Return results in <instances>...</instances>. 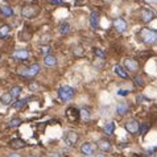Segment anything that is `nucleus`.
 I'll use <instances>...</instances> for the list:
<instances>
[{
  "label": "nucleus",
  "instance_id": "obj_1",
  "mask_svg": "<svg viewBox=\"0 0 157 157\" xmlns=\"http://www.w3.org/2000/svg\"><path fill=\"white\" fill-rule=\"evenodd\" d=\"M139 34H140L141 41L144 44H147V45H155V44H157V32L155 29L143 28Z\"/></svg>",
  "mask_w": 157,
  "mask_h": 157
},
{
  "label": "nucleus",
  "instance_id": "obj_2",
  "mask_svg": "<svg viewBox=\"0 0 157 157\" xmlns=\"http://www.w3.org/2000/svg\"><path fill=\"white\" fill-rule=\"evenodd\" d=\"M40 13V8L34 4H27V6H23L21 8V16L25 17V19H33Z\"/></svg>",
  "mask_w": 157,
  "mask_h": 157
},
{
  "label": "nucleus",
  "instance_id": "obj_3",
  "mask_svg": "<svg viewBox=\"0 0 157 157\" xmlns=\"http://www.w3.org/2000/svg\"><path fill=\"white\" fill-rule=\"evenodd\" d=\"M74 95H75V90L70 86H62L58 90V97H59L61 100H63V102L71 100L74 98Z\"/></svg>",
  "mask_w": 157,
  "mask_h": 157
},
{
  "label": "nucleus",
  "instance_id": "obj_4",
  "mask_svg": "<svg viewBox=\"0 0 157 157\" xmlns=\"http://www.w3.org/2000/svg\"><path fill=\"white\" fill-rule=\"evenodd\" d=\"M38 73H40V65H37V63L30 65L27 69H23V70L20 71L21 75H25V77H34V75H37Z\"/></svg>",
  "mask_w": 157,
  "mask_h": 157
},
{
  "label": "nucleus",
  "instance_id": "obj_5",
  "mask_svg": "<svg viewBox=\"0 0 157 157\" xmlns=\"http://www.w3.org/2000/svg\"><path fill=\"white\" fill-rule=\"evenodd\" d=\"M63 140L69 147H73L78 143V140H79V135L77 132H74V131H69V132H66V135H65Z\"/></svg>",
  "mask_w": 157,
  "mask_h": 157
},
{
  "label": "nucleus",
  "instance_id": "obj_6",
  "mask_svg": "<svg viewBox=\"0 0 157 157\" xmlns=\"http://www.w3.org/2000/svg\"><path fill=\"white\" fill-rule=\"evenodd\" d=\"M125 131L129 133V135H136L139 133V127H140V124H139L137 120H128L127 123H125Z\"/></svg>",
  "mask_w": 157,
  "mask_h": 157
},
{
  "label": "nucleus",
  "instance_id": "obj_7",
  "mask_svg": "<svg viewBox=\"0 0 157 157\" xmlns=\"http://www.w3.org/2000/svg\"><path fill=\"white\" fill-rule=\"evenodd\" d=\"M66 117L69 121H71V123H74V121H77L78 119H79V110L75 107H69L66 110Z\"/></svg>",
  "mask_w": 157,
  "mask_h": 157
},
{
  "label": "nucleus",
  "instance_id": "obj_8",
  "mask_svg": "<svg viewBox=\"0 0 157 157\" xmlns=\"http://www.w3.org/2000/svg\"><path fill=\"white\" fill-rule=\"evenodd\" d=\"M95 149H97V147L93 143H89V141H86L81 145V152L86 156H93L95 153Z\"/></svg>",
  "mask_w": 157,
  "mask_h": 157
},
{
  "label": "nucleus",
  "instance_id": "obj_9",
  "mask_svg": "<svg viewBox=\"0 0 157 157\" xmlns=\"http://www.w3.org/2000/svg\"><path fill=\"white\" fill-rule=\"evenodd\" d=\"M140 17L144 23H151V21L155 19V12L149 10V8H143L140 11Z\"/></svg>",
  "mask_w": 157,
  "mask_h": 157
},
{
  "label": "nucleus",
  "instance_id": "obj_10",
  "mask_svg": "<svg viewBox=\"0 0 157 157\" xmlns=\"http://www.w3.org/2000/svg\"><path fill=\"white\" fill-rule=\"evenodd\" d=\"M97 148L102 152H110L112 148V144L110 140H107V139H99L97 143Z\"/></svg>",
  "mask_w": 157,
  "mask_h": 157
},
{
  "label": "nucleus",
  "instance_id": "obj_11",
  "mask_svg": "<svg viewBox=\"0 0 157 157\" xmlns=\"http://www.w3.org/2000/svg\"><path fill=\"white\" fill-rule=\"evenodd\" d=\"M25 145H27V143L20 137L12 139V140L10 141V147L12 148V149H23V148H25Z\"/></svg>",
  "mask_w": 157,
  "mask_h": 157
},
{
  "label": "nucleus",
  "instance_id": "obj_12",
  "mask_svg": "<svg viewBox=\"0 0 157 157\" xmlns=\"http://www.w3.org/2000/svg\"><path fill=\"white\" fill-rule=\"evenodd\" d=\"M124 65L128 71H137L139 70V62L133 58H127L124 61Z\"/></svg>",
  "mask_w": 157,
  "mask_h": 157
},
{
  "label": "nucleus",
  "instance_id": "obj_13",
  "mask_svg": "<svg viewBox=\"0 0 157 157\" xmlns=\"http://www.w3.org/2000/svg\"><path fill=\"white\" fill-rule=\"evenodd\" d=\"M114 27H115V29L117 30V32H124V30H127V27H128V24H127V21L125 20H123V19H116V20H114Z\"/></svg>",
  "mask_w": 157,
  "mask_h": 157
},
{
  "label": "nucleus",
  "instance_id": "obj_14",
  "mask_svg": "<svg viewBox=\"0 0 157 157\" xmlns=\"http://www.w3.org/2000/svg\"><path fill=\"white\" fill-rule=\"evenodd\" d=\"M90 25L93 29H98L99 28V13L97 11H93L90 15Z\"/></svg>",
  "mask_w": 157,
  "mask_h": 157
},
{
  "label": "nucleus",
  "instance_id": "obj_15",
  "mask_svg": "<svg viewBox=\"0 0 157 157\" xmlns=\"http://www.w3.org/2000/svg\"><path fill=\"white\" fill-rule=\"evenodd\" d=\"M128 111H129V106H128L127 103H120V104H117V107H116V112H117V114H119L120 116L125 115Z\"/></svg>",
  "mask_w": 157,
  "mask_h": 157
},
{
  "label": "nucleus",
  "instance_id": "obj_16",
  "mask_svg": "<svg viewBox=\"0 0 157 157\" xmlns=\"http://www.w3.org/2000/svg\"><path fill=\"white\" fill-rule=\"evenodd\" d=\"M114 71H115L116 75H119L120 78H123V79H127V78H128V73L125 71L124 69L120 66V65H116V66L114 67Z\"/></svg>",
  "mask_w": 157,
  "mask_h": 157
},
{
  "label": "nucleus",
  "instance_id": "obj_17",
  "mask_svg": "<svg viewBox=\"0 0 157 157\" xmlns=\"http://www.w3.org/2000/svg\"><path fill=\"white\" fill-rule=\"evenodd\" d=\"M44 63H45L46 66H56V65H57V58H56L54 56L49 54L44 58Z\"/></svg>",
  "mask_w": 157,
  "mask_h": 157
},
{
  "label": "nucleus",
  "instance_id": "obj_18",
  "mask_svg": "<svg viewBox=\"0 0 157 157\" xmlns=\"http://www.w3.org/2000/svg\"><path fill=\"white\" fill-rule=\"evenodd\" d=\"M13 57L23 61V59H27L29 57V53H28V50H16L13 53Z\"/></svg>",
  "mask_w": 157,
  "mask_h": 157
},
{
  "label": "nucleus",
  "instance_id": "obj_19",
  "mask_svg": "<svg viewBox=\"0 0 157 157\" xmlns=\"http://www.w3.org/2000/svg\"><path fill=\"white\" fill-rule=\"evenodd\" d=\"M0 13H2L3 16H6V17H10V16L13 15V10L8 6H2L0 7Z\"/></svg>",
  "mask_w": 157,
  "mask_h": 157
},
{
  "label": "nucleus",
  "instance_id": "obj_20",
  "mask_svg": "<svg viewBox=\"0 0 157 157\" xmlns=\"http://www.w3.org/2000/svg\"><path fill=\"white\" fill-rule=\"evenodd\" d=\"M103 131L107 135H112V133H114V131H115V123H114V121H111V123H107L103 127Z\"/></svg>",
  "mask_w": 157,
  "mask_h": 157
},
{
  "label": "nucleus",
  "instance_id": "obj_21",
  "mask_svg": "<svg viewBox=\"0 0 157 157\" xmlns=\"http://www.w3.org/2000/svg\"><path fill=\"white\" fill-rule=\"evenodd\" d=\"M59 33L61 34H67L69 32H70V25H69V23H62L59 25Z\"/></svg>",
  "mask_w": 157,
  "mask_h": 157
},
{
  "label": "nucleus",
  "instance_id": "obj_22",
  "mask_svg": "<svg viewBox=\"0 0 157 157\" xmlns=\"http://www.w3.org/2000/svg\"><path fill=\"white\" fill-rule=\"evenodd\" d=\"M21 91H23V89H21V87L20 86H13V87H12V89H11V95H12V98H17V97H19V95L21 94Z\"/></svg>",
  "mask_w": 157,
  "mask_h": 157
},
{
  "label": "nucleus",
  "instance_id": "obj_23",
  "mask_svg": "<svg viewBox=\"0 0 157 157\" xmlns=\"http://www.w3.org/2000/svg\"><path fill=\"white\" fill-rule=\"evenodd\" d=\"M0 99H2V103H3V104H11V103H12V95H11L10 93L3 94Z\"/></svg>",
  "mask_w": 157,
  "mask_h": 157
},
{
  "label": "nucleus",
  "instance_id": "obj_24",
  "mask_svg": "<svg viewBox=\"0 0 157 157\" xmlns=\"http://www.w3.org/2000/svg\"><path fill=\"white\" fill-rule=\"evenodd\" d=\"M27 102H28V99H20V100H16L12 106H13L16 110H20V108H23L25 104H27Z\"/></svg>",
  "mask_w": 157,
  "mask_h": 157
},
{
  "label": "nucleus",
  "instance_id": "obj_25",
  "mask_svg": "<svg viewBox=\"0 0 157 157\" xmlns=\"http://www.w3.org/2000/svg\"><path fill=\"white\" fill-rule=\"evenodd\" d=\"M79 116L82 117V119H85V120H89L90 119V111L87 110L86 107L81 108V110H79Z\"/></svg>",
  "mask_w": 157,
  "mask_h": 157
},
{
  "label": "nucleus",
  "instance_id": "obj_26",
  "mask_svg": "<svg viewBox=\"0 0 157 157\" xmlns=\"http://www.w3.org/2000/svg\"><path fill=\"white\" fill-rule=\"evenodd\" d=\"M10 30H11L10 25H2V27H0V37H6L7 34L10 33Z\"/></svg>",
  "mask_w": 157,
  "mask_h": 157
},
{
  "label": "nucleus",
  "instance_id": "obj_27",
  "mask_svg": "<svg viewBox=\"0 0 157 157\" xmlns=\"http://www.w3.org/2000/svg\"><path fill=\"white\" fill-rule=\"evenodd\" d=\"M21 119H19V117H15V119H12L11 121H10V127H12V128H16V127H19V125H21Z\"/></svg>",
  "mask_w": 157,
  "mask_h": 157
},
{
  "label": "nucleus",
  "instance_id": "obj_28",
  "mask_svg": "<svg viewBox=\"0 0 157 157\" xmlns=\"http://www.w3.org/2000/svg\"><path fill=\"white\" fill-rule=\"evenodd\" d=\"M149 127H151V125L147 124V123L140 124V127H139V133H140V135H145V132L149 129Z\"/></svg>",
  "mask_w": 157,
  "mask_h": 157
},
{
  "label": "nucleus",
  "instance_id": "obj_29",
  "mask_svg": "<svg viewBox=\"0 0 157 157\" xmlns=\"http://www.w3.org/2000/svg\"><path fill=\"white\" fill-rule=\"evenodd\" d=\"M94 53H95V56H98V57H100V58H106V52H104L103 49H99V48H95L94 49Z\"/></svg>",
  "mask_w": 157,
  "mask_h": 157
},
{
  "label": "nucleus",
  "instance_id": "obj_30",
  "mask_svg": "<svg viewBox=\"0 0 157 157\" xmlns=\"http://www.w3.org/2000/svg\"><path fill=\"white\" fill-rule=\"evenodd\" d=\"M133 82H135V85H136V86H140V87L144 86V79L140 75H135L133 77Z\"/></svg>",
  "mask_w": 157,
  "mask_h": 157
},
{
  "label": "nucleus",
  "instance_id": "obj_31",
  "mask_svg": "<svg viewBox=\"0 0 157 157\" xmlns=\"http://www.w3.org/2000/svg\"><path fill=\"white\" fill-rule=\"evenodd\" d=\"M52 50V48L50 46H48V45H45V46H41L40 48V53L41 54H46V56H49V52Z\"/></svg>",
  "mask_w": 157,
  "mask_h": 157
},
{
  "label": "nucleus",
  "instance_id": "obj_32",
  "mask_svg": "<svg viewBox=\"0 0 157 157\" xmlns=\"http://www.w3.org/2000/svg\"><path fill=\"white\" fill-rule=\"evenodd\" d=\"M74 54L78 56V57H82L83 56V49L79 46V48H77V49H74Z\"/></svg>",
  "mask_w": 157,
  "mask_h": 157
},
{
  "label": "nucleus",
  "instance_id": "obj_33",
  "mask_svg": "<svg viewBox=\"0 0 157 157\" xmlns=\"http://www.w3.org/2000/svg\"><path fill=\"white\" fill-rule=\"evenodd\" d=\"M128 94H129V90H117V95H120V97H125Z\"/></svg>",
  "mask_w": 157,
  "mask_h": 157
},
{
  "label": "nucleus",
  "instance_id": "obj_34",
  "mask_svg": "<svg viewBox=\"0 0 157 157\" xmlns=\"http://www.w3.org/2000/svg\"><path fill=\"white\" fill-rule=\"evenodd\" d=\"M50 3L54 6H61V4H63V0H50Z\"/></svg>",
  "mask_w": 157,
  "mask_h": 157
},
{
  "label": "nucleus",
  "instance_id": "obj_35",
  "mask_svg": "<svg viewBox=\"0 0 157 157\" xmlns=\"http://www.w3.org/2000/svg\"><path fill=\"white\" fill-rule=\"evenodd\" d=\"M29 89L34 91V90H37V89H38V87H37V85H34V83H33V85H29Z\"/></svg>",
  "mask_w": 157,
  "mask_h": 157
},
{
  "label": "nucleus",
  "instance_id": "obj_36",
  "mask_svg": "<svg viewBox=\"0 0 157 157\" xmlns=\"http://www.w3.org/2000/svg\"><path fill=\"white\" fill-rule=\"evenodd\" d=\"M8 157H21L20 155H17V153H12V155H10Z\"/></svg>",
  "mask_w": 157,
  "mask_h": 157
},
{
  "label": "nucleus",
  "instance_id": "obj_37",
  "mask_svg": "<svg viewBox=\"0 0 157 157\" xmlns=\"http://www.w3.org/2000/svg\"><path fill=\"white\" fill-rule=\"evenodd\" d=\"M50 157H59V155H57V153H54V155H52Z\"/></svg>",
  "mask_w": 157,
  "mask_h": 157
},
{
  "label": "nucleus",
  "instance_id": "obj_38",
  "mask_svg": "<svg viewBox=\"0 0 157 157\" xmlns=\"http://www.w3.org/2000/svg\"><path fill=\"white\" fill-rule=\"evenodd\" d=\"M29 157H40V156H29Z\"/></svg>",
  "mask_w": 157,
  "mask_h": 157
},
{
  "label": "nucleus",
  "instance_id": "obj_39",
  "mask_svg": "<svg viewBox=\"0 0 157 157\" xmlns=\"http://www.w3.org/2000/svg\"><path fill=\"white\" fill-rule=\"evenodd\" d=\"M0 61H2V54H0Z\"/></svg>",
  "mask_w": 157,
  "mask_h": 157
}]
</instances>
